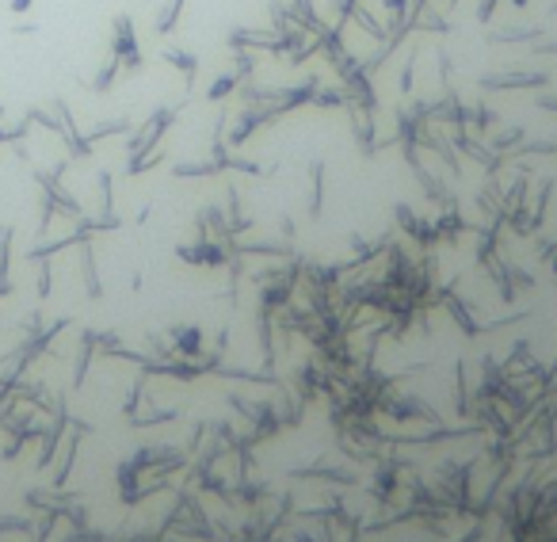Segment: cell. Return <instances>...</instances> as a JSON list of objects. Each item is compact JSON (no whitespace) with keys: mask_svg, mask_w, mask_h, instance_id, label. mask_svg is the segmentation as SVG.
Listing matches in <instances>:
<instances>
[{"mask_svg":"<svg viewBox=\"0 0 557 542\" xmlns=\"http://www.w3.org/2000/svg\"><path fill=\"white\" fill-rule=\"evenodd\" d=\"M31 8V0H12V12H27Z\"/></svg>","mask_w":557,"mask_h":542,"instance_id":"6da1fadb","label":"cell"},{"mask_svg":"<svg viewBox=\"0 0 557 542\" xmlns=\"http://www.w3.org/2000/svg\"><path fill=\"white\" fill-rule=\"evenodd\" d=\"M0 141H4V134H0Z\"/></svg>","mask_w":557,"mask_h":542,"instance_id":"7a4b0ae2","label":"cell"}]
</instances>
